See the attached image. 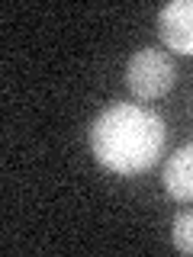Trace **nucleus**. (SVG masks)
I'll return each instance as SVG.
<instances>
[{
	"instance_id": "nucleus-5",
	"label": "nucleus",
	"mask_w": 193,
	"mask_h": 257,
	"mask_svg": "<svg viewBox=\"0 0 193 257\" xmlns=\"http://www.w3.org/2000/svg\"><path fill=\"white\" fill-rule=\"evenodd\" d=\"M171 241H174L177 251L193 254V209L174 215V222H171Z\"/></svg>"
},
{
	"instance_id": "nucleus-2",
	"label": "nucleus",
	"mask_w": 193,
	"mask_h": 257,
	"mask_svg": "<svg viewBox=\"0 0 193 257\" xmlns=\"http://www.w3.org/2000/svg\"><path fill=\"white\" fill-rule=\"evenodd\" d=\"M177 80V68L171 61V55L161 52V48H139V52L129 58L126 68V84L132 96L139 100H158L174 87Z\"/></svg>"
},
{
	"instance_id": "nucleus-4",
	"label": "nucleus",
	"mask_w": 193,
	"mask_h": 257,
	"mask_svg": "<svg viewBox=\"0 0 193 257\" xmlns=\"http://www.w3.org/2000/svg\"><path fill=\"white\" fill-rule=\"evenodd\" d=\"M164 190L177 203H193V142L180 145L164 167Z\"/></svg>"
},
{
	"instance_id": "nucleus-3",
	"label": "nucleus",
	"mask_w": 193,
	"mask_h": 257,
	"mask_svg": "<svg viewBox=\"0 0 193 257\" xmlns=\"http://www.w3.org/2000/svg\"><path fill=\"white\" fill-rule=\"evenodd\" d=\"M158 36L167 52L193 55V0H174L158 13Z\"/></svg>"
},
{
	"instance_id": "nucleus-1",
	"label": "nucleus",
	"mask_w": 193,
	"mask_h": 257,
	"mask_svg": "<svg viewBox=\"0 0 193 257\" xmlns=\"http://www.w3.org/2000/svg\"><path fill=\"white\" fill-rule=\"evenodd\" d=\"M167 145V125L155 109L113 103L90 122V151L107 171L135 177L158 164Z\"/></svg>"
}]
</instances>
